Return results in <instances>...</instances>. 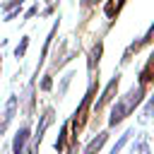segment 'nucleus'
<instances>
[{"label": "nucleus", "mask_w": 154, "mask_h": 154, "mask_svg": "<svg viewBox=\"0 0 154 154\" xmlns=\"http://www.w3.org/2000/svg\"><path fill=\"white\" fill-rule=\"evenodd\" d=\"M26 0H5V2H0V12L5 14V12H10V10H14V7H22Z\"/></svg>", "instance_id": "obj_18"}, {"label": "nucleus", "mask_w": 154, "mask_h": 154, "mask_svg": "<svg viewBox=\"0 0 154 154\" xmlns=\"http://www.w3.org/2000/svg\"><path fill=\"white\" fill-rule=\"evenodd\" d=\"M130 154H152V147H149V140H147V135H140V137L132 142V147H130Z\"/></svg>", "instance_id": "obj_15"}, {"label": "nucleus", "mask_w": 154, "mask_h": 154, "mask_svg": "<svg viewBox=\"0 0 154 154\" xmlns=\"http://www.w3.org/2000/svg\"><path fill=\"white\" fill-rule=\"evenodd\" d=\"M29 43H31V36H22V38H19V43L14 46V58H17V60H24V58H26Z\"/></svg>", "instance_id": "obj_16"}, {"label": "nucleus", "mask_w": 154, "mask_h": 154, "mask_svg": "<svg viewBox=\"0 0 154 154\" xmlns=\"http://www.w3.org/2000/svg\"><path fill=\"white\" fill-rule=\"evenodd\" d=\"M58 29H60V14H58V19L53 22V26H51V31H48V36H46V41H43V48H41V55H38V63H36V70H34V77L38 79V72L43 70V65H46V60H48V53H51V46H53V38L58 36Z\"/></svg>", "instance_id": "obj_7"}, {"label": "nucleus", "mask_w": 154, "mask_h": 154, "mask_svg": "<svg viewBox=\"0 0 154 154\" xmlns=\"http://www.w3.org/2000/svg\"><path fill=\"white\" fill-rule=\"evenodd\" d=\"M142 48H147V46H144V41H142V36H140L137 41H132V43H130V46H128V48L123 51V58H120V65H128V63L132 60V55H137V53H140Z\"/></svg>", "instance_id": "obj_13"}, {"label": "nucleus", "mask_w": 154, "mask_h": 154, "mask_svg": "<svg viewBox=\"0 0 154 154\" xmlns=\"http://www.w3.org/2000/svg\"><path fill=\"white\" fill-rule=\"evenodd\" d=\"M51 89H53V75H51V72H46V75H41L38 91H51Z\"/></svg>", "instance_id": "obj_17"}, {"label": "nucleus", "mask_w": 154, "mask_h": 154, "mask_svg": "<svg viewBox=\"0 0 154 154\" xmlns=\"http://www.w3.org/2000/svg\"><path fill=\"white\" fill-rule=\"evenodd\" d=\"M0 140H2V137H0Z\"/></svg>", "instance_id": "obj_22"}, {"label": "nucleus", "mask_w": 154, "mask_h": 154, "mask_svg": "<svg viewBox=\"0 0 154 154\" xmlns=\"http://www.w3.org/2000/svg\"><path fill=\"white\" fill-rule=\"evenodd\" d=\"M72 77H75V70H67V72L60 77V82H58V87H55V101H58V103L65 99V94H67V89H70V84H72Z\"/></svg>", "instance_id": "obj_12"}, {"label": "nucleus", "mask_w": 154, "mask_h": 154, "mask_svg": "<svg viewBox=\"0 0 154 154\" xmlns=\"http://www.w3.org/2000/svg\"><path fill=\"white\" fill-rule=\"evenodd\" d=\"M149 123H154V94L147 101H142V111L137 116V125H149Z\"/></svg>", "instance_id": "obj_11"}, {"label": "nucleus", "mask_w": 154, "mask_h": 154, "mask_svg": "<svg viewBox=\"0 0 154 154\" xmlns=\"http://www.w3.org/2000/svg\"><path fill=\"white\" fill-rule=\"evenodd\" d=\"M147 91H149V87H144V84H135V87H130L123 96H118L116 103L111 106V113H108V130L123 125V120H125L128 116H132V113L142 106Z\"/></svg>", "instance_id": "obj_1"}, {"label": "nucleus", "mask_w": 154, "mask_h": 154, "mask_svg": "<svg viewBox=\"0 0 154 154\" xmlns=\"http://www.w3.org/2000/svg\"><path fill=\"white\" fill-rule=\"evenodd\" d=\"M118 87H120V72H116V75L108 79V84L101 89L99 99L91 103V116H89V118H91V123H89L91 128H96V125L101 123V116H103V111H106V108H108V103H111V101L118 96Z\"/></svg>", "instance_id": "obj_3"}, {"label": "nucleus", "mask_w": 154, "mask_h": 154, "mask_svg": "<svg viewBox=\"0 0 154 154\" xmlns=\"http://www.w3.org/2000/svg\"><path fill=\"white\" fill-rule=\"evenodd\" d=\"M17 108H19V96L17 94H10V99H7V103H5V108L0 113V137L10 130V125H12L14 116H17Z\"/></svg>", "instance_id": "obj_6"}, {"label": "nucleus", "mask_w": 154, "mask_h": 154, "mask_svg": "<svg viewBox=\"0 0 154 154\" xmlns=\"http://www.w3.org/2000/svg\"><path fill=\"white\" fill-rule=\"evenodd\" d=\"M101 55H103V38H96L87 53V79H94L99 77V63H101Z\"/></svg>", "instance_id": "obj_5"}, {"label": "nucleus", "mask_w": 154, "mask_h": 154, "mask_svg": "<svg viewBox=\"0 0 154 154\" xmlns=\"http://www.w3.org/2000/svg\"><path fill=\"white\" fill-rule=\"evenodd\" d=\"M2 46H7V38H0V72H2Z\"/></svg>", "instance_id": "obj_21"}, {"label": "nucleus", "mask_w": 154, "mask_h": 154, "mask_svg": "<svg viewBox=\"0 0 154 154\" xmlns=\"http://www.w3.org/2000/svg\"><path fill=\"white\" fill-rule=\"evenodd\" d=\"M67 144H70V118L60 125V132H58V137H55V142H53V149H55L58 154H63V152L67 149Z\"/></svg>", "instance_id": "obj_10"}, {"label": "nucleus", "mask_w": 154, "mask_h": 154, "mask_svg": "<svg viewBox=\"0 0 154 154\" xmlns=\"http://www.w3.org/2000/svg\"><path fill=\"white\" fill-rule=\"evenodd\" d=\"M137 84H144V87H152V84H154V51L149 53V58H147L144 65L140 67V72H137Z\"/></svg>", "instance_id": "obj_8"}, {"label": "nucleus", "mask_w": 154, "mask_h": 154, "mask_svg": "<svg viewBox=\"0 0 154 154\" xmlns=\"http://www.w3.org/2000/svg\"><path fill=\"white\" fill-rule=\"evenodd\" d=\"M31 118H26L12 135V142H10V154H26V147H29V140H31Z\"/></svg>", "instance_id": "obj_4"}, {"label": "nucleus", "mask_w": 154, "mask_h": 154, "mask_svg": "<svg viewBox=\"0 0 154 154\" xmlns=\"http://www.w3.org/2000/svg\"><path fill=\"white\" fill-rule=\"evenodd\" d=\"M38 12H41V7H38V2H34V5H31V7H29L24 14H22V22H29V19H34Z\"/></svg>", "instance_id": "obj_20"}, {"label": "nucleus", "mask_w": 154, "mask_h": 154, "mask_svg": "<svg viewBox=\"0 0 154 154\" xmlns=\"http://www.w3.org/2000/svg\"><path fill=\"white\" fill-rule=\"evenodd\" d=\"M96 2H101V0H79V12L82 14H89L96 7Z\"/></svg>", "instance_id": "obj_19"}, {"label": "nucleus", "mask_w": 154, "mask_h": 154, "mask_svg": "<svg viewBox=\"0 0 154 154\" xmlns=\"http://www.w3.org/2000/svg\"><path fill=\"white\" fill-rule=\"evenodd\" d=\"M96 94H99V77L89 79L87 91H84V96H82L79 106H77V108H75V113L70 116V137H79V135H82V130L87 128L89 116H91V103H94V96H96Z\"/></svg>", "instance_id": "obj_2"}, {"label": "nucleus", "mask_w": 154, "mask_h": 154, "mask_svg": "<svg viewBox=\"0 0 154 154\" xmlns=\"http://www.w3.org/2000/svg\"><path fill=\"white\" fill-rule=\"evenodd\" d=\"M125 2H128V0H106V5H103V14H106V19H108V26L116 24V19H118L120 10L125 7Z\"/></svg>", "instance_id": "obj_9"}, {"label": "nucleus", "mask_w": 154, "mask_h": 154, "mask_svg": "<svg viewBox=\"0 0 154 154\" xmlns=\"http://www.w3.org/2000/svg\"><path fill=\"white\" fill-rule=\"evenodd\" d=\"M132 135H135V128H128V130H125V132H123V135L116 140V144L111 147V152H108V154H120V152H123V147H125V144L132 140Z\"/></svg>", "instance_id": "obj_14"}]
</instances>
